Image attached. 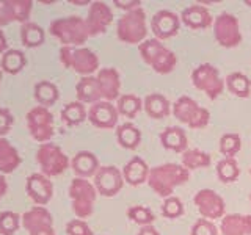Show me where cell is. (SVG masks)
<instances>
[{"label":"cell","instance_id":"1","mask_svg":"<svg viewBox=\"0 0 251 235\" xmlns=\"http://www.w3.org/2000/svg\"><path fill=\"white\" fill-rule=\"evenodd\" d=\"M188 177H190V171L185 169L182 164L163 163L151 169L148 177V185L160 198L167 199L176 190V187H180L187 182Z\"/></svg>","mask_w":251,"mask_h":235},{"label":"cell","instance_id":"2","mask_svg":"<svg viewBox=\"0 0 251 235\" xmlns=\"http://www.w3.org/2000/svg\"><path fill=\"white\" fill-rule=\"evenodd\" d=\"M49 31L53 38H57L63 46L82 47L90 38L86 21L80 16H68V18H58L50 22Z\"/></svg>","mask_w":251,"mask_h":235},{"label":"cell","instance_id":"3","mask_svg":"<svg viewBox=\"0 0 251 235\" xmlns=\"http://www.w3.org/2000/svg\"><path fill=\"white\" fill-rule=\"evenodd\" d=\"M138 52L146 65L151 66L157 74H170L177 65L175 52L165 47L162 41L155 38L146 39L138 46Z\"/></svg>","mask_w":251,"mask_h":235},{"label":"cell","instance_id":"4","mask_svg":"<svg viewBox=\"0 0 251 235\" xmlns=\"http://www.w3.org/2000/svg\"><path fill=\"white\" fill-rule=\"evenodd\" d=\"M60 61L66 69L74 70L82 77H90L99 69V58L88 47L61 46Z\"/></svg>","mask_w":251,"mask_h":235},{"label":"cell","instance_id":"5","mask_svg":"<svg viewBox=\"0 0 251 235\" xmlns=\"http://www.w3.org/2000/svg\"><path fill=\"white\" fill-rule=\"evenodd\" d=\"M118 39L126 44H141L146 41L148 27H146V13L143 8L124 13L116 24Z\"/></svg>","mask_w":251,"mask_h":235},{"label":"cell","instance_id":"6","mask_svg":"<svg viewBox=\"0 0 251 235\" xmlns=\"http://www.w3.org/2000/svg\"><path fill=\"white\" fill-rule=\"evenodd\" d=\"M69 198L74 215L78 219H85L93 215L98 191L94 184L88 182V179L74 177L69 185Z\"/></svg>","mask_w":251,"mask_h":235},{"label":"cell","instance_id":"7","mask_svg":"<svg viewBox=\"0 0 251 235\" xmlns=\"http://www.w3.org/2000/svg\"><path fill=\"white\" fill-rule=\"evenodd\" d=\"M173 115L190 129H204L210 121L207 108L201 107L195 99L182 96L173 104Z\"/></svg>","mask_w":251,"mask_h":235},{"label":"cell","instance_id":"8","mask_svg":"<svg viewBox=\"0 0 251 235\" xmlns=\"http://www.w3.org/2000/svg\"><path fill=\"white\" fill-rule=\"evenodd\" d=\"M36 162L41 168V174L47 177H55L63 174L69 166V159L61 151L58 144L44 143L36 151Z\"/></svg>","mask_w":251,"mask_h":235},{"label":"cell","instance_id":"9","mask_svg":"<svg viewBox=\"0 0 251 235\" xmlns=\"http://www.w3.org/2000/svg\"><path fill=\"white\" fill-rule=\"evenodd\" d=\"M27 129L30 132V137L38 143H50V140L55 135V125H53V115L49 108L46 107H33L25 116Z\"/></svg>","mask_w":251,"mask_h":235},{"label":"cell","instance_id":"10","mask_svg":"<svg viewBox=\"0 0 251 235\" xmlns=\"http://www.w3.org/2000/svg\"><path fill=\"white\" fill-rule=\"evenodd\" d=\"M192 82L196 90L207 94V97L212 100L222 96L225 88V80H222V77H220L218 69L209 63H204V65H200L196 69H193Z\"/></svg>","mask_w":251,"mask_h":235},{"label":"cell","instance_id":"11","mask_svg":"<svg viewBox=\"0 0 251 235\" xmlns=\"http://www.w3.org/2000/svg\"><path fill=\"white\" fill-rule=\"evenodd\" d=\"M214 36L225 49H234L242 43L239 19L231 13H222L214 21Z\"/></svg>","mask_w":251,"mask_h":235},{"label":"cell","instance_id":"12","mask_svg":"<svg viewBox=\"0 0 251 235\" xmlns=\"http://www.w3.org/2000/svg\"><path fill=\"white\" fill-rule=\"evenodd\" d=\"M124 187V177L123 171H120L116 166H100L99 171L94 176V188L96 191L105 198H113L123 190Z\"/></svg>","mask_w":251,"mask_h":235},{"label":"cell","instance_id":"13","mask_svg":"<svg viewBox=\"0 0 251 235\" xmlns=\"http://www.w3.org/2000/svg\"><path fill=\"white\" fill-rule=\"evenodd\" d=\"M195 206L198 207V212L202 218L209 219H218L225 216V201L217 191L210 190V188H204V190H200L195 194Z\"/></svg>","mask_w":251,"mask_h":235},{"label":"cell","instance_id":"14","mask_svg":"<svg viewBox=\"0 0 251 235\" xmlns=\"http://www.w3.org/2000/svg\"><path fill=\"white\" fill-rule=\"evenodd\" d=\"M31 6L30 0H0V28L11 22H21V25L28 22Z\"/></svg>","mask_w":251,"mask_h":235},{"label":"cell","instance_id":"15","mask_svg":"<svg viewBox=\"0 0 251 235\" xmlns=\"http://www.w3.org/2000/svg\"><path fill=\"white\" fill-rule=\"evenodd\" d=\"M179 28H180V18L173 11L160 10L151 19V30L155 39H159V41L176 36L179 33Z\"/></svg>","mask_w":251,"mask_h":235},{"label":"cell","instance_id":"16","mask_svg":"<svg viewBox=\"0 0 251 235\" xmlns=\"http://www.w3.org/2000/svg\"><path fill=\"white\" fill-rule=\"evenodd\" d=\"M85 21L90 36H99L105 33L110 24L113 22V11L105 2H93L88 10V18Z\"/></svg>","mask_w":251,"mask_h":235},{"label":"cell","instance_id":"17","mask_svg":"<svg viewBox=\"0 0 251 235\" xmlns=\"http://www.w3.org/2000/svg\"><path fill=\"white\" fill-rule=\"evenodd\" d=\"M25 190L28 198L33 201L36 206H46L49 204L53 196V185L50 179L41 174V172H35L30 174L25 182Z\"/></svg>","mask_w":251,"mask_h":235},{"label":"cell","instance_id":"18","mask_svg":"<svg viewBox=\"0 0 251 235\" xmlns=\"http://www.w3.org/2000/svg\"><path fill=\"white\" fill-rule=\"evenodd\" d=\"M118 118H120L118 108L107 100L96 102L88 110V121L98 129H113L118 122Z\"/></svg>","mask_w":251,"mask_h":235},{"label":"cell","instance_id":"19","mask_svg":"<svg viewBox=\"0 0 251 235\" xmlns=\"http://www.w3.org/2000/svg\"><path fill=\"white\" fill-rule=\"evenodd\" d=\"M102 99L107 102H113L120 99V90H121V77L120 72L115 68H104L99 69L96 75Z\"/></svg>","mask_w":251,"mask_h":235},{"label":"cell","instance_id":"20","mask_svg":"<svg viewBox=\"0 0 251 235\" xmlns=\"http://www.w3.org/2000/svg\"><path fill=\"white\" fill-rule=\"evenodd\" d=\"M180 22L185 24L192 30H204L212 25L214 19H212V14L206 6L193 3L182 10V13H180Z\"/></svg>","mask_w":251,"mask_h":235},{"label":"cell","instance_id":"21","mask_svg":"<svg viewBox=\"0 0 251 235\" xmlns=\"http://www.w3.org/2000/svg\"><path fill=\"white\" fill-rule=\"evenodd\" d=\"M149 172L151 168L148 166V163L141 159V157H133L123 168V177L124 182H127L132 187H138L141 184L148 182Z\"/></svg>","mask_w":251,"mask_h":235},{"label":"cell","instance_id":"22","mask_svg":"<svg viewBox=\"0 0 251 235\" xmlns=\"http://www.w3.org/2000/svg\"><path fill=\"white\" fill-rule=\"evenodd\" d=\"M71 168H73L75 177L88 179L91 176H96L99 171V160L98 157L90 151H80L74 155L73 162H71Z\"/></svg>","mask_w":251,"mask_h":235},{"label":"cell","instance_id":"23","mask_svg":"<svg viewBox=\"0 0 251 235\" xmlns=\"http://www.w3.org/2000/svg\"><path fill=\"white\" fill-rule=\"evenodd\" d=\"M220 232L223 235H251V215H225L220 223Z\"/></svg>","mask_w":251,"mask_h":235},{"label":"cell","instance_id":"24","mask_svg":"<svg viewBox=\"0 0 251 235\" xmlns=\"http://www.w3.org/2000/svg\"><path fill=\"white\" fill-rule=\"evenodd\" d=\"M46 226H53V218L50 215V212L46 207H41V206L31 207L22 215V227L28 234Z\"/></svg>","mask_w":251,"mask_h":235},{"label":"cell","instance_id":"25","mask_svg":"<svg viewBox=\"0 0 251 235\" xmlns=\"http://www.w3.org/2000/svg\"><path fill=\"white\" fill-rule=\"evenodd\" d=\"M75 93H77V99L82 104H96V102H100L102 94H100V88L98 83L96 77H82L80 80L75 85Z\"/></svg>","mask_w":251,"mask_h":235},{"label":"cell","instance_id":"26","mask_svg":"<svg viewBox=\"0 0 251 235\" xmlns=\"http://www.w3.org/2000/svg\"><path fill=\"white\" fill-rule=\"evenodd\" d=\"M21 155L6 138H0V174H11L21 166Z\"/></svg>","mask_w":251,"mask_h":235},{"label":"cell","instance_id":"27","mask_svg":"<svg viewBox=\"0 0 251 235\" xmlns=\"http://www.w3.org/2000/svg\"><path fill=\"white\" fill-rule=\"evenodd\" d=\"M143 108L149 118L152 119H163L171 113V104L170 100L160 93L148 94L143 100Z\"/></svg>","mask_w":251,"mask_h":235},{"label":"cell","instance_id":"28","mask_svg":"<svg viewBox=\"0 0 251 235\" xmlns=\"http://www.w3.org/2000/svg\"><path fill=\"white\" fill-rule=\"evenodd\" d=\"M160 143L168 151L184 154L187 151L188 140L185 132L180 127H167L160 133Z\"/></svg>","mask_w":251,"mask_h":235},{"label":"cell","instance_id":"29","mask_svg":"<svg viewBox=\"0 0 251 235\" xmlns=\"http://www.w3.org/2000/svg\"><path fill=\"white\" fill-rule=\"evenodd\" d=\"M33 96H35V100L39 105L49 108V107L57 104V100L60 97V91H58L55 83H52L49 80H41L35 85Z\"/></svg>","mask_w":251,"mask_h":235},{"label":"cell","instance_id":"30","mask_svg":"<svg viewBox=\"0 0 251 235\" xmlns=\"http://www.w3.org/2000/svg\"><path fill=\"white\" fill-rule=\"evenodd\" d=\"M21 41L22 44L28 47V49H35V47L43 46L46 41V33L41 25L35 22H25L21 25Z\"/></svg>","mask_w":251,"mask_h":235},{"label":"cell","instance_id":"31","mask_svg":"<svg viewBox=\"0 0 251 235\" xmlns=\"http://www.w3.org/2000/svg\"><path fill=\"white\" fill-rule=\"evenodd\" d=\"M27 66L25 53L19 49H10L2 55V61H0V69L6 74L16 75Z\"/></svg>","mask_w":251,"mask_h":235},{"label":"cell","instance_id":"32","mask_svg":"<svg viewBox=\"0 0 251 235\" xmlns=\"http://www.w3.org/2000/svg\"><path fill=\"white\" fill-rule=\"evenodd\" d=\"M116 140L121 147L124 149H135L141 143V132L137 125L132 122H126L118 125L116 129Z\"/></svg>","mask_w":251,"mask_h":235},{"label":"cell","instance_id":"33","mask_svg":"<svg viewBox=\"0 0 251 235\" xmlns=\"http://www.w3.org/2000/svg\"><path fill=\"white\" fill-rule=\"evenodd\" d=\"M86 118H88V112H86L85 104L78 100L69 102L61 110V119L68 127H75V125L82 124Z\"/></svg>","mask_w":251,"mask_h":235},{"label":"cell","instance_id":"34","mask_svg":"<svg viewBox=\"0 0 251 235\" xmlns=\"http://www.w3.org/2000/svg\"><path fill=\"white\" fill-rule=\"evenodd\" d=\"M226 88L229 93H232L234 96L247 99L251 93V80L242 72H232L226 77Z\"/></svg>","mask_w":251,"mask_h":235},{"label":"cell","instance_id":"35","mask_svg":"<svg viewBox=\"0 0 251 235\" xmlns=\"http://www.w3.org/2000/svg\"><path fill=\"white\" fill-rule=\"evenodd\" d=\"M180 160H182V166L188 171L207 168L212 163L210 155L204 151H200V149H187L180 157Z\"/></svg>","mask_w":251,"mask_h":235},{"label":"cell","instance_id":"36","mask_svg":"<svg viewBox=\"0 0 251 235\" xmlns=\"http://www.w3.org/2000/svg\"><path fill=\"white\" fill-rule=\"evenodd\" d=\"M116 108L120 115L126 116L127 119H133L141 112V108H143V100L137 94H123L118 99Z\"/></svg>","mask_w":251,"mask_h":235},{"label":"cell","instance_id":"37","mask_svg":"<svg viewBox=\"0 0 251 235\" xmlns=\"http://www.w3.org/2000/svg\"><path fill=\"white\" fill-rule=\"evenodd\" d=\"M240 169L235 159H222L217 163V177L223 184H232L239 179Z\"/></svg>","mask_w":251,"mask_h":235},{"label":"cell","instance_id":"38","mask_svg":"<svg viewBox=\"0 0 251 235\" xmlns=\"http://www.w3.org/2000/svg\"><path fill=\"white\" fill-rule=\"evenodd\" d=\"M242 149V138L239 133H225L220 138V152L226 159H234Z\"/></svg>","mask_w":251,"mask_h":235},{"label":"cell","instance_id":"39","mask_svg":"<svg viewBox=\"0 0 251 235\" xmlns=\"http://www.w3.org/2000/svg\"><path fill=\"white\" fill-rule=\"evenodd\" d=\"M22 224V216L16 212H2L0 213V234L2 235H14L19 231Z\"/></svg>","mask_w":251,"mask_h":235},{"label":"cell","instance_id":"40","mask_svg":"<svg viewBox=\"0 0 251 235\" xmlns=\"http://www.w3.org/2000/svg\"><path fill=\"white\" fill-rule=\"evenodd\" d=\"M127 216L132 219L133 223L145 227V226H152L155 215L152 213V210L145 206H132L127 209Z\"/></svg>","mask_w":251,"mask_h":235},{"label":"cell","instance_id":"41","mask_svg":"<svg viewBox=\"0 0 251 235\" xmlns=\"http://www.w3.org/2000/svg\"><path fill=\"white\" fill-rule=\"evenodd\" d=\"M162 215L168 219H176L184 215V204L177 196H170L162 204Z\"/></svg>","mask_w":251,"mask_h":235},{"label":"cell","instance_id":"42","mask_svg":"<svg viewBox=\"0 0 251 235\" xmlns=\"http://www.w3.org/2000/svg\"><path fill=\"white\" fill-rule=\"evenodd\" d=\"M190 235H218V229L217 226L209 221L206 218L196 219L195 224L192 226Z\"/></svg>","mask_w":251,"mask_h":235},{"label":"cell","instance_id":"43","mask_svg":"<svg viewBox=\"0 0 251 235\" xmlns=\"http://www.w3.org/2000/svg\"><path fill=\"white\" fill-rule=\"evenodd\" d=\"M66 234L68 235H94L91 227L86 224L83 219H71L66 224Z\"/></svg>","mask_w":251,"mask_h":235},{"label":"cell","instance_id":"44","mask_svg":"<svg viewBox=\"0 0 251 235\" xmlns=\"http://www.w3.org/2000/svg\"><path fill=\"white\" fill-rule=\"evenodd\" d=\"M14 124V118L8 108L0 107V138H5V135L11 130Z\"/></svg>","mask_w":251,"mask_h":235},{"label":"cell","instance_id":"45","mask_svg":"<svg viewBox=\"0 0 251 235\" xmlns=\"http://www.w3.org/2000/svg\"><path fill=\"white\" fill-rule=\"evenodd\" d=\"M113 3H115V6L121 8V10H126V13L135 10V8H141L140 0H129V2H124V0H115Z\"/></svg>","mask_w":251,"mask_h":235},{"label":"cell","instance_id":"46","mask_svg":"<svg viewBox=\"0 0 251 235\" xmlns=\"http://www.w3.org/2000/svg\"><path fill=\"white\" fill-rule=\"evenodd\" d=\"M28 235H57L53 231V226H46V227H39V229L30 232Z\"/></svg>","mask_w":251,"mask_h":235},{"label":"cell","instance_id":"47","mask_svg":"<svg viewBox=\"0 0 251 235\" xmlns=\"http://www.w3.org/2000/svg\"><path fill=\"white\" fill-rule=\"evenodd\" d=\"M137 235H160V234L154 226H145V227H141Z\"/></svg>","mask_w":251,"mask_h":235},{"label":"cell","instance_id":"48","mask_svg":"<svg viewBox=\"0 0 251 235\" xmlns=\"http://www.w3.org/2000/svg\"><path fill=\"white\" fill-rule=\"evenodd\" d=\"M6 190H8V184H6V179L3 174H0V199L3 198L6 194Z\"/></svg>","mask_w":251,"mask_h":235},{"label":"cell","instance_id":"49","mask_svg":"<svg viewBox=\"0 0 251 235\" xmlns=\"http://www.w3.org/2000/svg\"><path fill=\"white\" fill-rule=\"evenodd\" d=\"M6 46H8V43H6V36H5V33L2 31V28H0V53H5L6 52Z\"/></svg>","mask_w":251,"mask_h":235},{"label":"cell","instance_id":"50","mask_svg":"<svg viewBox=\"0 0 251 235\" xmlns=\"http://www.w3.org/2000/svg\"><path fill=\"white\" fill-rule=\"evenodd\" d=\"M2 78H3V70L0 69V83H2Z\"/></svg>","mask_w":251,"mask_h":235},{"label":"cell","instance_id":"51","mask_svg":"<svg viewBox=\"0 0 251 235\" xmlns=\"http://www.w3.org/2000/svg\"><path fill=\"white\" fill-rule=\"evenodd\" d=\"M245 3H247V5H250V6H251V2H250V0H247V2H245Z\"/></svg>","mask_w":251,"mask_h":235},{"label":"cell","instance_id":"52","mask_svg":"<svg viewBox=\"0 0 251 235\" xmlns=\"http://www.w3.org/2000/svg\"><path fill=\"white\" fill-rule=\"evenodd\" d=\"M250 202H251V194H250Z\"/></svg>","mask_w":251,"mask_h":235},{"label":"cell","instance_id":"53","mask_svg":"<svg viewBox=\"0 0 251 235\" xmlns=\"http://www.w3.org/2000/svg\"><path fill=\"white\" fill-rule=\"evenodd\" d=\"M250 174H251V169H250Z\"/></svg>","mask_w":251,"mask_h":235}]
</instances>
